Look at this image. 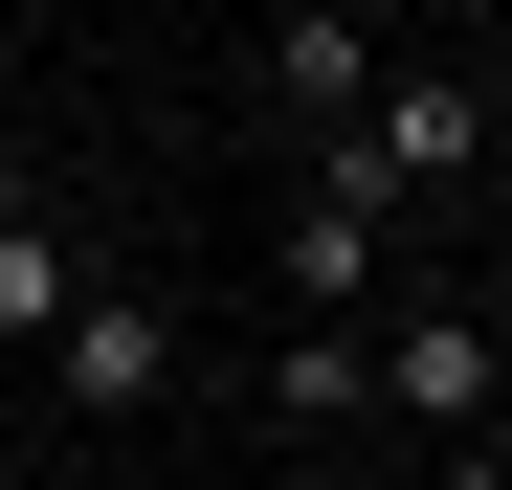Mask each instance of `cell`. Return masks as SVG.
Listing matches in <instances>:
<instances>
[{"mask_svg": "<svg viewBox=\"0 0 512 490\" xmlns=\"http://www.w3.org/2000/svg\"><path fill=\"white\" fill-rule=\"evenodd\" d=\"M490 156H512V90H490V67H379V90H357V112L312 134V179L401 223V201H468Z\"/></svg>", "mask_w": 512, "mask_h": 490, "instance_id": "1", "label": "cell"}, {"mask_svg": "<svg viewBox=\"0 0 512 490\" xmlns=\"http://www.w3.org/2000/svg\"><path fill=\"white\" fill-rule=\"evenodd\" d=\"M379 401H401L423 446H512V335L423 290V312H379Z\"/></svg>", "mask_w": 512, "mask_h": 490, "instance_id": "2", "label": "cell"}, {"mask_svg": "<svg viewBox=\"0 0 512 490\" xmlns=\"http://www.w3.org/2000/svg\"><path fill=\"white\" fill-rule=\"evenodd\" d=\"M45 357H67V401H90V424H156V401H179V312H156V290H67Z\"/></svg>", "mask_w": 512, "mask_h": 490, "instance_id": "3", "label": "cell"}, {"mask_svg": "<svg viewBox=\"0 0 512 490\" xmlns=\"http://www.w3.org/2000/svg\"><path fill=\"white\" fill-rule=\"evenodd\" d=\"M379 245H401L379 201H334V179H290V223H268V290H290V312H379Z\"/></svg>", "mask_w": 512, "mask_h": 490, "instance_id": "4", "label": "cell"}, {"mask_svg": "<svg viewBox=\"0 0 512 490\" xmlns=\"http://www.w3.org/2000/svg\"><path fill=\"white\" fill-rule=\"evenodd\" d=\"M357 90H379V23H357V0H312V23H268V112H290V134H334Z\"/></svg>", "mask_w": 512, "mask_h": 490, "instance_id": "5", "label": "cell"}, {"mask_svg": "<svg viewBox=\"0 0 512 490\" xmlns=\"http://www.w3.org/2000/svg\"><path fill=\"white\" fill-rule=\"evenodd\" d=\"M268 401H290V424H357V401H379V335H357V312H312V335L268 357Z\"/></svg>", "mask_w": 512, "mask_h": 490, "instance_id": "6", "label": "cell"}, {"mask_svg": "<svg viewBox=\"0 0 512 490\" xmlns=\"http://www.w3.org/2000/svg\"><path fill=\"white\" fill-rule=\"evenodd\" d=\"M45 312H67V223L23 201V223H0V335H45Z\"/></svg>", "mask_w": 512, "mask_h": 490, "instance_id": "7", "label": "cell"}, {"mask_svg": "<svg viewBox=\"0 0 512 490\" xmlns=\"http://www.w3.org/2000/svg\"><path fill=\"white\" fill-rule=\"evenodd\" d=\"M23 201H45V179H23V134H0V223H23Z\"/></svg>", "mask_w": 512, "mask_h": 490, "instance_id": "8", "label": "cell"}, {"mask_svg": "<svg viewBox=\"0 0 512 490\" xmlns=\"http://www.w3.org/2000/svg\"><path fill=\"white\" fill-rule=\"evenodd\" d=\"M490 90H512V0H490Z\"/></svg>", "mask_w": 512, "mask_h": 490, "instance_id": "9", "label": "cell"}, {"mask_svg": "<svg viewBox=\"0 0 512 490\" xmlns=\"http://www.w3.org/2000/svg\"><path fill=\"white\" fill-rule=\"evenodd\" d=\"M446 23H490V0H446Z\"/></svg>", "mask_w": 512, "mask_h": 490, "instance_id": "10", "label": "cell"}]
</instances>
